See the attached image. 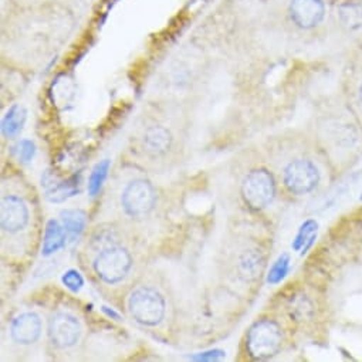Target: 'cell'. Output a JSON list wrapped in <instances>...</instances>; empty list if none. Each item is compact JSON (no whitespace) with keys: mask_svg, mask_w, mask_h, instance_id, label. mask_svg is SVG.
<instances>
[{"mask_svg":"<svg viewBox=\"0 0 362 362\" xmlns=\"http://www.w3.org/2000/svg\"><path fill=\"white\" fill-rule=\"evenodd\" d=\"M283 345V331L270 318L256 321L247 331L246 349L253 359L264 361L277 355Z\"/></svg>","mask_w":362,"mask_h":362,"instance_id":"obj_1","label":"cell"},{"mask_svg":"<svg viewBox=\"0 0 362 362\" xmlns=\"http://www.w3.org/2000/svg\"><path fill=\"white\" fill-rule=\"evenodd\" d=\"M277 185L272 172L264 168L250 170L242 184V197L245 204L253 211L267 208L276 198Z\"/></svg>","mask_w":362,"mask_h":362,"instance_id":"obj_2","label":"cell"},{"mask_svg":"<svg viewBox=\"0 0 362 362\" xmlns=\"http://www.w3.org/2000/svg\"><path fill=\"white\" fill-rule=\"evenodd\" d=\"M128 308L135 321L146 327L158 325L165 317V298L152 287H138L131 293Z\"/></svg>","mask_w":362,"mask_h":362,"instance_id":"obj_3","label":"cell"},{"mask_svg":"<svg viewBox=\"0 0 362 362\" xmlns=\"http://www.w3.org/2000/svg\"><path fill=\"white\" fill-rule=\"evenodd\" d=\"M321 173L317 165L308 158H296L290 160L283 170V184L286 189L296 197L308 195L320 185Z\"/></svg>","mask_w":362,"mask_h":362,"instance_id":"obj_4","label":"cell"},{"mask_svg":"<svg viewBox=\"0 0 362 362\" xmlns=\"http://www.w3.org/2000/svg\"><path fill=\"white\" fill-rule=\"evenodd\" d=\"M132 267V257L129 252L119 246L105 247L94 260V270L97 276L107 284H117L122 281Z\"/></svg>","mask_w":362,"mask_h":362,"instance_id":"obj_5","label":"cell"},{"mask_svg":"<svg viewBox=\"0 0 362 362\" xmlns=\"http://www.w3.org/2000/svg\"><path fill=\"white\" fill-rule=\"evenodd\" d=\"M121 204L125 214L131 218H144L149 215L156 204L153 185L146 179H134L125 187Z\"/></svg>","mask_w":362,"mask_h":362,"instance_id":"obj_6","label":"cell"},{"mask_svg":"<svg viewBox=\"0 0 362 362\" xmlns=\"http://www.w3.org/2000/svg\"><path fill=\"white\" fill-rule=\"evenodd\" d=\"M288 16L298 29L311 30L320 26L325 18L324 0H291Z\"/></svg>","mask_w":362,"mask_h":362,"instance_id":"obj_7","label":"cell"},{"mask_svg":"<svg viewBox=\"0 0 362 362\" xmlns=\"http://www.w3.org/2000/svg\"><path fill=\"white\" fill-rule=\"evenodd\" d=\"M81 335V327L77 318L70 314L59 313L49 324V337L59 348H70L77 344Z\"/></svg>","mask_w":362,"mask_h":362,"instance_id":"obj_8","label":"cell"},{"mask_svg":"<svg viewBox=\"0 0 362 362\" xmlns=\"http://www.w3.org/2000/svg\"><path fill=\"white\" fill-rule=\"evenodd\" d=\"M42 188L47 201L62 204L78 192V177H63L54 170H47L42 176Z\"/></svg>","mask_w":362,"mask_h":362,"instance_id":"obj_9","label":"cell"},{"mask_svg":"<svg viewBox=\"0 0 362 362\" xmlns=\"http://www.w3.org/2000/svg\"><path fill=\"white\" fill-rule=\"evenodd\" d=\"M29 223V209L25 201L19 197L9 195L2 199L0 208V225L9 233L21 232Z\"/></svg>","mask_w":362,"mask_h":362,"instance_id":"obj_10","label":"cell"},{"mask_svg":"<svg viewBox=\"0 0 362 362\" xmlns=\"http://www.w3.org/2000/svg\"><path fill=\"white\" fill-rule=\"evenodd\" d=\"M12 338L22 345L35 344L42 335V320L36 313L18 315L11 325Z\"/></svg>","mask_w":362,"mask_h":362,"instance_id":"obj_11","label":"cell"},{"mask_svg":"<svg viewBox=\"0 0 362 362\" xmlns=\"http://www.w3.org/2000/svg\"><path fill=\"white\" fill-rule=\"evenodd\" d=\"M349 110L359 121L362 117V52L349 69Z\"/></svg>","mask_w":362,"mask_h":362,"instance_id":"obj_12","label":"cell"},{"mask_svg":"<svg viewBox=\"0 0 362 362\" xmlns=\"http://www.w3.org/2000/svg\"><path fill=\"white\" fill-rule=\"evenodd\" d=\"M338 21L349 32L356 33L362 30V2L349 0L338 6Z\"/></svg>","mask_w":362,"mask_h":362,"instance_id":"obj_13","label":"cell"},{"mask_svg":"<svg viewBox=\"0 0 362 362\" xmlns=\"http://www.w3.org/2000/svg\"><path fill=\"white\" fill-rule=\"evenodd\" d=\"M144 144L148 152L163 155L172 146V135L165 127H151L144 135Z\"/></svg>","mask_w":362,"mask_h":362,"instance_id":"obj_14","label":"cell"},{"mask_svg":"<svg viewBox=\"0 0 362 362\" xmlns=\"http://www.w3.org/2000/svg\"><path fill=\"white\" fill-rule=\"evenodd\" d=\"M66 240H67V233H66L63 225L54 219L49 221L46 225V230H45L42 255L43 256L54 255L62 247H64Z\"/></svg>","mask_w":362,"mask_h":362,"instance_id":"obj_15","label":"cell"},{"mask_svg":"<svg viewBox=\"0 0 362 362\" xmlns=\"http://www.w3.org/2000/svg\"><path fill=\"white\" fill-rule=\"evenodd\" d=\"M60 221L67 233V239L73 243L83 235L87 226V214L81 209H66L60 214Z\"/></svg>","mask_w":362,"mask_h":362,"instance_id":"obj_16","label":"cell"},{"mask_svg":"<svg viewBox=\"0 0 362 362\" xmlns=\"http://www.w3.org/2000/svg\"><path fill=\"white\" fill-rule=\"evenodd\" d=\"M317 232H318V223L314 219H307L305 222L301 223L298 228V232L291 243V249L294 252H300L303 256L311 249L317 239Z\"/></svg>","mask_w":362,"mask_h":362,"instance_id":"obj_17","label":"cell"},{"mask_svg":"<svg viewBox=\"0 0 362 362\" xmlns=\"http://www.w3.org/2000/svg\"><path fill=\"white\" fill-rule=\"evenodd\" d=\"M264 267V257L257 250H247L239 260V273L245 280H256Z\"/></svg>","mask_w":362,"mask_h":362,"instance_id":"obj_18","label":"cell"},{"mask_svg":"<svg viewBox=\"0 0 362 362\" xmlns=\"http://www.w3.org/2000/svg\"><path fill=\"white\" fill-rule=\"evenodd\" d=\"M28 118V111L25 107L15 104L9 108L6 115L2 119V134L6 138H13L18 134H21L25 122Z\"/></svg>","mask_w":362,"mask_h":362,"instance_id":"obj_19","label":"cell"},{"mask_svg":"<svg viewBox=\"0 0 362 362\" xmlns=\"http://www.w3.org/2000/svg\"><path fill=\"white\" fill-rule=\"evenodd\" d=\"M110 166H111V162L108 159H104L94 166L88 179V194L91 198H95L100 194L105 179L108 176Z\"/></svg>","mask_w":362,"mask_h":362,"instance_id":"obj_20","label":"cell"},{"mask_svg":"<svg viewBox=\"0 0 362 362\" xmlns=\"http://www.w3.org/2000/svg\"><path fill=\"white\" fill-rule=\"evenodd\" d=\"M290 256L287 253H283L277 257V260L272 264L269 274H267V283L269 284H279L290 272Z\"/></svg>","mask_w":362,"mask_h":362,"instance_id":"obj_21","label":"cell"},{"mask_svg":"<svg viewBox=\"0 0 362 362\" xmlns=\"http://www.w3.org/2000/svg\"><path fill=\"white\" fill-rule=\"evenodd\" d=\"M13 152L16 153L18 159L28 163L35 158L36 153V145L30 139H22L15 148Z\"/></svg>","mask_w":362,"mask_h":362,"instance_id":"obj_22","label":"cell"},{"mask_svg":"<svg viewBox=\"0 0 362 362\" xmlns=\"http://www.w3.org/2000/svg\"><path fill=\"white\" fill-rule=\"evenodd\" d=\"M62 281H63V284H64L70 291H73V293L80 291V290L83 288V286H84V279H83V276L80 274V272H77L76 269L67 270V272L63 274Z\"/></svg>","mask_w":362,"mask_h":362,"instance_id":"obj_23","label":"cell"},{"mask_svg":"<svg viewBox=\"0 0 362 362\" xmlns=\"http://www.w3.org/2000/svg\"><path fill=\"white\" fill-rule=\"evenodd\" d=\"M225 356V351L222 349H212V351H206L198 355L191 356L192 361H219Z\"/></svg>","mask_w":362,"mask_h":362,"instance_id":"obj_24","label":"cell"},{"mask_svg":"<svg viewBox=\"0 0 362 362\" xmlns=\"http://www.w3.org/2000/svg\"><path fill=\"white\" fill-rule=\"evenodd\" d=\"M103 310H104V313H107L110 317H114L115 320H119V314L114 313V311H112V310H110L108 307H103Z\"/></svg>","mask_w":362,"mask_h":362,"instance_id":"obj_25","label":"cell"}]
</instances>
